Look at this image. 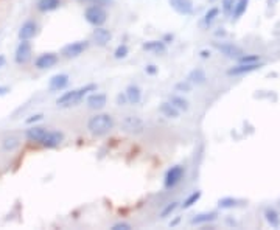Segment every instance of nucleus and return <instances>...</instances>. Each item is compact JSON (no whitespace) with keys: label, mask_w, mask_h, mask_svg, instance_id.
I'll list each match as a JSON object with an SVG mask.
<instances>
[{"label":"nucleus","mask_w":280,"mask_h":230,"mask_svg":"<svg viewBox=\"0 0 280 230\" xmlns=\"http://www.w3.org/2000/svg\"><path fill=\"white\" fill-rule=\"evenodd\" d=\"M97 91V84L89 83L84 84L81 87H77V89H70L67 92H63L58 98H56V106L61 109H69V108H75V106H78L80 103H83L86 100V97Z\"/></svg>","instance_id":"f257e3e1"},{"label":"nucleus","mask_w":280,"mask_h":230,"mask_svg":"<svg viewBox=\"0 0 280 230\" xmlns=\"http://www.w3.org/2000/svg\"><path fill=\"white\" fill-rule=\"evenodd\" d=\"M114 126H116L114 117H112L110 114H104V112L92 115L87 120V131L95 137H103V135L109 134L112 129H114Z\"/></svg>","instance_id":"f03ea898"},{"label":"nucleus","mask_w":280,"mask_h":230,"mask_svg":"<svg viewBox=\"0 0 280 230\" xmlns=\"http://www.w3.org/2000/svg\"><path fill=\"white\" fill-rule=\"evenodd\" d=\"M107 11L104 7H100V5H95V4H92L89 7H86L84 10V21L92 25L93 28L95 27H103L106 22H107Z\"/></svg>","instance_id":"7ed1b4c3"},{"label":"nucleus","mask_w":280,"mask_h":230,"mask_svg":"<svg viewBox=\"0 0 280 230\" xmlns=\"http://www.w3.org/2000/svg\"><path fill=\"white\" fill-rule=\"evenodd\" d=\"M185 174H187V168L184 165L178 164V165L170 167L163 176V188L165 190L176 188L185 179Z\"/></svg>","instance_id":"20e7f679"},{"label":"nucleus","mask_w":280,"mask_h":230,"mask_svg":"<svg viewBox=\"0 0 280 230\" xmlns=\"http://www.w3.org/2000/svg\"><path fill=\"white\" fill-rule=\"evenodd\" d=\"M89 47H90V41H87V39L73 41V42L63 47L61 56L66 58V59H77L81 55H84V53L89 50Z\"/></svg>","instance_id":"39448f33"},{"label":"nucleus","mask_w":280,"mask_h":230,"mask_svg":"<svg viewBox=\"0 0 280 230\" xmlns=\"http://www.w3.org/2000/svg\"><path fill=\"white\" fill-rule=\"evenodd\" d=\"M120 128L131 135H140L145 131V121L137 115H125L122 118Z\"/></svg>","instance_id":"423d86ee"},{"label":"nucleus","mask_w":280,"mask_h":230,"mask_svg":"<svg viewBox=\"0 0 280 230\" xmlns=\"http://www.w3.org/2000/svg\"><path fill=\"white\" fill-rule=\"evenodd\" d=\"M33 58V45L30 41H21L16 47L14 51V62L19 65H25L31 61Z\"/></svg>","instance_id":"0eeeda50"},{"label":"nucleus","mask_w":280,"mask_h":230,"mask_svg":"<svg viewBox=\"0 0 280 230\" xmlns=\"http://www.w3.org/2000/svg\"><path fill=\"white\" fill-rule=\"evenodd\" d=\"M60 62V53L56 51H44L34 59V67L37 70H48Z\"/></svg>","instance_id":"6e6552de"},{"label":"nucleus","mask_w":280,"mask_h":230,"mask_svg":"<svg viewBox=\"0 0 280 230\" xmlns=\"http://www.w3.org/2000/svg\"><path fill=\"white\" fill-rule=\"evenodd\" d=\"M37 33H39V24L34 19H27L21 28L17 31V38L19 41H31L37 36Z\"/></svg>","instance_id":"1a4fd4ad"},{"label":"nucleus","mask_w":280,"mask_h":230,"mask_svg":"<svg viewBox=\"0 0 280 230\" xmlns=\"http://www.w3.org/2000/svg\"><path fill=\"white\" fill-rule=\"evenodd\" d=\"M64 141V132L60 129H47V134L44 135L42 141H41V146L45 149H54L58 148L61 143Z\"/></svg>","instance_id":"9d476101"},{"label":"nucleus","mask_w":280,"mask_h":230,"mask_svg":"<svg viewBox=\"0 0 280 230\" xmlns=\"http://www.w3.org/2000/svg\"><path fill=\"white\" fill-rule=\"evenodd\" d=\"M213 47L221 53L222 56H226L229 59H238L243 55V50L232 42H215Z\"/></svg>","instance_id":"9b49d317"},{"label":"nucleus","mask_w":280,"mask_h":230,"mask_svg":"<svg viewBox=\"0 0 280 230\" xmlns=\"http://www.w3.org/2000/svg\"><path fill=\"white\" fill-rule=\"evenodd\" d=\"M90 39L97 47H106L112 41V31L109 28H106L104 25L103 27H95V30L92 31Z\"/></svg>","instance_id":"f8f14e48"},{"label":"nucleus","mask_w":280,"mask_h":230,"mask_svg":"<svg viewBox=\"0 0 280 230\" xmlns=\"http://www.w3.org/2000/svg\"><path fill=\"white\" fill-rule=\"evenodd\" d=\"M86 104H87V108L92 109V111H101L107 104V95L103 94V92L93 91L86 97Z\"/></svg>","instance_id":"ddd939ff"},{"label":"nucleus","mask_w":280,"mask_h":230,"mask_svg":"<svg viewBox=\"0 0 280 230\" xmlns=\"http://www.w3.org/2000/svg\"><path fill=\"white\" fill-rule=\"evenodd\" d=\"M70 83V76L67 73H56L48 80V91L50 92H63L67 89Z\"/></svg>","instance_id":"4468645a"},{"label":"nucleus","mask_w":280,"mask_h":230,"mask_svg":"<svg viewBox=\"0 0 280 230\" xmlns=\"http://www.w3.org/2000/svg\"><path fill=\"white\" fill-rule=\"evenodd\" d=\"M168 4L181 16H192L195 11L193 0H168Z\"/></svg>","instance_id":"2eb2a0df"},{"label":"nucleus","mask_w":280,"mask_h":230,"mask_svg":"<svg viewBox=\"0 0 280 230\" xmlns=\"http://www.w3.org/2000/svg\"><path fill=\"white\" fill-rule=\"evenodd\" d=\"M261 64L260 62H252V64H243V62H238L237 65L231 67L228 70V75L229 76H241V75H248L251 72H254V70L260 68Z\"/></svg>","instance_id":"dca6fc26"},{"label":"nucleus","mask_w":280,"mask_h":230,"mask_svg":"<svg viewBox=\"0 0 280 230\" xmlns=\"http://www.w3.org/2000/svg\"><path fill=\"white\" fill-rule=\"evenodd\" d=\"M142 48H143L145 51H148V53H153V55H157V56L165 55L166 50H168V48H166V44H165L162 39L146 41V42L142 44Z\"/></svg>","instance_id":"f3484780"},{"label":"nucleus","mask_w":280,"mask_h":230,"mask_svg":"<svg viewBox=\"0 0 280 230\" xmlns=\"http://www.w3.org/2000/svg\"><path fill=\"white\" fill-rule=\"evenodd\" d=\"M45 134H47V128L37 126V125H30V126L25 129V137H27L30 141H33V143H37V145H39L41 141H42V138H44Z\"/></svg>","instance_id":"a211bd4d"},{"label":"nucleus","mask_w":280,"mask_h":230,"mask_svg":"<svg viewBox=\"0 0 280 230\" xmlns=\"http://www.w3.org/2000/svg\"><path fill=\"white\" fill-rule=\"evenodd\" d=\"M128 104H139L142 101V89L137 84H129L125 89Z\"/></svg>","instance_id":"6ab92c4d"},{"label":"nucleus","mask_w":280,"mask_h":230,"mask_svg":"<svg viewBox=\"0 0 280 230\" xmlns=\"http://www.w3.org/2000/svg\"><path fill=\"white\" fill-rule=\"evenodd\" d=\"M159 112H160L165 118H170V120L179 118V115H181V111L176 109L170 101H162V103L159 104Z\"/></svg>","instance_id":"aec40b11"},{"label":"nucleus","mask_w":280,"mask_h":230,"mask_svg":"<svg viewBox=\"0 0 280 230\" xmlns=\"http://www.w3.org/2000/svg\"><path fill=\"white\" fill-rule=\"evenodd\" d=\"M61 7V0H37L36 10L39 13H51Z\"/></svg>","instance_id":"412c9836"},{"label":"nucleus","mask_w":280,"mask_h":230,"mask_svg":"<svg viewBox=\"0 0 280 230\" xmlns=\"http://www.w3.org/2000/svg\"><path fill=\"white\" fill-rule=\"evenodd\" d=\"M216 211H204V213H198L190 219V224L193 225H202V224H209L216 219Z\"/></svg>","instance_id":"4be33fe9"},{"label":"nucleus","mask_w":280,"mask_h":230,"mask_svg":"<svg viewBox=\"0 0 280 230\" xmlns=\"http://www.w3.org/2000/svg\"><path fill=\"white\" fill-rule=\"evenodd\" d=\"M168 101H170V103L175 106V108L179 109L181 112L189 111V108H190L189 100L184 98V95H181V94H173V95H170V97H168Z\"/></svg>","instance_id":"5701e85b"},{"label":"nucleus","mask_w":280,"mask_h":230,"mask_svg":"<svg viewBox=\"0 0 280 230\" xmlns=\"http://www.w3.org/2000/svg\"><path fill=\"white\" fill-rule=\"evenodd\" d=\"M187 81H190L193 86H201L207 81V75H205L202 68H193L189 73V76H187Z\"/></svg>","instance_id":"b1692460"},{"label":"nucleus","mask_w":280,"mask_h":230,"mask_svg":"<svg viewBox=\"0 0 280 230\" xmlns=\"http://www.w3.org/2000/svg\"><path fill=\"white\" fill-rule=\"evenodd\" d=\"M201 196H202V191H201V190H196V191L190 193L189 196H187V198L182 201V204H179V207L184 208V210L190 208V207H193V205L201 199Z\"/></svg>","instance_id":"393cba45"},{"label":"nucleus","mask_w":280,"mask_h":230,"mask_svg":"<svg viewBox=\"0 0 280 230\" xmlns=\"http://www.w3.org/2000/svg\"><path fill=\"white\" fill-rule=\"evenodd\" d=\"M19 145H21V138L16 137V135H10V137H5V138H4V141H2V149L7 151V152H11V151L17 149Z\"/></svg>","instance_id":"a878e982"},{"label":"nucleus","mask_w":280,"mask_h":230,"mask_svg":"<svg viewBox=\"0 0 280 230\" xmlns=\"http://www.w3.org/2000/svg\"><path fill=\"white\" fill-rule=\"evenodd\" d=\"M248 5H249V0H237L235 2V7H234V11H232V17L237 21V19H240V17L246 13V10H248Z\"/></svg>","instance_id":"bb28decb"},{"label":"nucleus","mask_w":280,"mask_h":230,"mask_svg":"<svg viewBox=\"0 0 280 230\" xmlns=\"http://www.w3.org/2000/svg\"><path fill=\"white\" fill-rule=\"evenodd\" d=\"M265 219L268 221V224L271 227H275V228L280 227V216L274 208H266L265 210Z\"/></svg>","instance_id":"cd10ccee"},{"label":"nucleus","mask_w":280,"mask_h":230,"mask_svg":"<svg viewBox=\"0 0 280 230\" xmlns=\"http://www.w3.org/2000/svg\"><path fill=\"white\" fill-rule=\"evenodd\" d=\"M179 208V202L178 201H173V202H168L162 210H160V213H159V218L160 219H166V218H170L175 211Z\"/></svg>","instance_id":"c85d7f7f"},{"label":"nucleus","mask_w":280,"mask_h":230,"mask_svg":"<svg viewBox=\"0 0 280 230\" xmlns=\"http://www.w3.org/2000/svg\"><path fill=\"white\" fill-rule=\"evenodd\" d=\"M218 16H219V8H210L207 13L204 14V17H202V25H205V27H210L216 19H218Z\"/></svg>","instance_id":"c756f323"},{"label":"nucleus","mask_w":280,"mask_h":230,"mask_svg":"<svg viewBox=\"0 0 280 230\" xmlns=\"http://www.w3.org/2000/svg\"><path fill=\"white\" fill-rule=\"evenodd\" d=\"M243 202L240 201V199H235V198H232V196H226V198H221L219 201H218V205L221 207V208H234V207H238V205H241Z\"/></svg>","instance_id":"7c9ffc66"},{"label":"nucleus","mask_w":280,"mask_h":230,"mask_svg":"<svg viewBox=\"0 0 280 230\" xmlns=\"http://www.w3.org/2000/svg\"><path fill=\"white\" fill-rule=\"evenodd\" d=\"M192 87H193V84L190 81L182 80V81H179V83L175 84V91L179 92V94H190L192 92Z\"/></svg>","instance_id":"2f4dec72"},{"label":"nucleus","mask_w":280,"mask_h":230,"mask_svg":"<svg viewBox=\"0 0 280 230\" xmlns=\"http://www.w3.org/2000/svg\"><path fill=\"white\" fill-rule=\"evenodd\" d=\"M129 55V47L126 44H120L117 45V48L114 50V58L116 59H125Z\"/></svg>","instance_id":"473e14b6"},{"label":"nucleus","mask_w":280,"mask_h":230,"mask_svg":"<svg viewBox=\"0 0 280 230\" xmlns=\"http://www.w3.org/2000/svg\"><path fill=\"white\" fill-rule=\"evenodd\" d=\"M235 2H237V0H221V11L226 16H231L232 11H234Z\"/></svg>","instance_id":"72a5a7b5"},{"label":"nucleus","mask_w":280,"mask_h":230,"mask_svg":"<svg viewBox=\"0 0 280 230\" xmlns=\"http://www.w3.org/2000/svg\"><path fill=\"white\" fill-rule=\"evenodd\" d=\"M238 62H243V64H252V62H260V56L258 55H243L237 59Z\"/></svg>","instance_id":"f704fd0d"},{"label":"nucleus","mask_w":280,"mask_h":230,"mask_svg":"<svg viewBox=\"0 0 280 230\" xmlns=\"http://www.w3.org/2000/svg\"><path fill=\"white\" fill-rule=\"evenodd\" d=\"M41 120H44V114H33V115H30V117L25 120V123L30 126V125H36V123L41 121Z\"/></svg>","instance_id":"c9c22d12"},{"label":"nucleus","mask_w":280,"mask_h":230,"mask_svg":"<svg viewBox=\"0 0 280 230\" xmlns=\"http://www.w3.org/2000/svg\"><path fill=\"white\" fill-rule=\"evenodd\" d=\"M110 228L112 230H131L133 227H131V224H128V222H116Z\"/></svg>","instance_id":"e433bc0d"},{"label":"nucleus","mask_w":280,"mask_h":230,"mask_svg":"<svg viewBox=\"0 0 280 230\" xmlns=\"http://www.w3.org/2000/svg\"><path fill=\"white\" fill-rule=\"evenodd\" d=\"M145 72H146L148 75H156V73L159 72V67L154 65V64H148V65L145 67Z\"/></svg>","instance_id":"4c0bfd02"},{"label":"nucleus","mask_w":280,"mask_h":230,"mask_svg":"<svg viewBox=\"0 0 280 230\" xmlns=\"http://www.w3.org/2000/svg\"><path fill=\"white\" fill-rule=\"evenodd\" d=\"M117 104H119V106H125V104H128V100H126L125 92H120V94L117 95Z\"/></svg>","instance_id":"58836bf2"},{"label":"nucleus","mask_w":280,"mask_h":230,"mask_svg":"<svg viewBox=\"0 0 280 230\" xmlns=\"http://www.w3.org/2000/svg\"><path fill=\"white\" fill-rule=\"evenodd\" d=\"M114 0H92V4H95V5H100V7H109Z\"/></svg>","instance_id":"ea45409f"},{"label":"nucleus","mask_w":280,"mask_h":230,"mask_svg":"<svg viewBox=\"0 0 280 230\" xmlns=\"http://www.w3.org/2000/svg\"><path fill=\"white\" fill-rule=\"evenodd\" d=\"M11 92V87L10 86H4V84H0V97H5Z\"/></svg>","instance_id":"a19ab883"},{"label":"nucleus","mask_w":280,"mask_h":230,"mask_svg":"<svg viewBox=\"0 0 280 230\" xmlns=\"http://www.w3.org/2000/svg\"><path fill=\"white\" fill-rule=\"evenodd\" d=\"M162 41H163V42H165V44L168 45V44H172V42L175 41V36H173V34H170V33H166L165 36L162 38Z\"/></svg>","instance_id":"79ce46f5"},{"label":"nucleus","mask_w":280,"mask_h":230,"mask_svg":"<svg viewBox=\"0 0 280 230\" xmlns=\"http://www.w3.org/2000/svg\"><path fill=\"white\" fill-rule=\"evenodd\" d=\"M210 55H212L210 50H201V51H199V56H201L202 59H207V58H210Z\"/></svg>","instance_id":"37998d69"},{"label":"nucleus","mask_w":280,"mask_h":230,"mask_svg":"<svg viewBox=\"0 0 280 230\" xmlns=\"http://www.w3.org/2000/svg\"><path fill=\"white\" fill-rule=\"evenodd\" d=\"M5 64H7V58H5V55H0V68L5 67Z\"/></svg>","instance_id":"c03bdc74"},{"label":"nucleus","mask_w":280,"mask_h":230,"mask_svg":"<svg viewBox=\"0 0 280 230\" xmlns=\"http://www.w3.org/2000/svg\"><path fill=\"white\" fill-rule=\"evenodd\" d=\"M77 2H81V4H84V2H86V4H87V2H90V4H92V0H77Z\"/></svg>","instance_id":"a18cd8bd"}]
</instances>
